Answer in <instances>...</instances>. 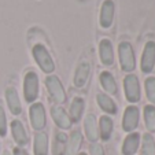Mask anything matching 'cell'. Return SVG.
I'll return each mask as SVG.
<instances>
[{
	"label": "cell",
	"mask_w": 155,
	"mask_h": 155,
	"mask_svg": "<svg viewBox=\"0 0 155 155\" xmlns=\"http://www.w3.org/2000/svg\"><path fill=\"white\" fill-rule=\"evenodd\" d=\"M118 54H120V63H121V69L124 71H130L135 70L136 68V59H135V52L132 48L130 43L128 41H122L118 45Z\"/></svg>",
	"instance_id": "1"
},
{
	"label": "cell",
	"mask_w": 155,
	"mask_h": 155,
	"mask_svg": "<svg viewBox=\"0 0 155 155\" xmlns=\"http://www.w3.org/2000/svg\"><path fill=\"white\" fill-rule=\"evenodd\" d=\"M32 52H33V58L36 59L37 64L40 66V69L44 73H52L55 70V63H54L50 52H48L47 48L44 45H40V44L35 45Z\"/></svg>",
	"instance_id": "2"
},
{
	"label": "cell",
	"mask_w": 155,
	"mask_h": 155,
	"mask_svg": "<svg viewBox=\"0 0 155 155\" xmlns=\"http://www.w3.org/2000/svg\"><path fill=\"white\" fill-rule=\"evenodd\" d=\"M24 95L28 103H32L38 96V77L35 71H28L24 80Z\"/></svg>",
	"instance_id": "3"
},
{
	"label": "cell",
	"mask_w": 155,
	"mask_h": 155,
	"mask_svg": "<svg viewBox=\"0 0 155 155\" xmlns=\"http://www.w3.org/2000/svg\"><path fill=\"white\" fill-rule=\"evenodd\" d=\"M124 88H125V96L128 102L136 103L140 100V84L135 74H128L124 80Z\"/></svg>",
	"instance_id": "4"
},
{
	"label": "cell",
	"mask_w": 155,
	"mask_h": 155,
	"mask_svg": "<svg viewBox=\"0 0 155 155\" xmlns=\"http://www.w3.org/2000/svg\"><path fill=\"white\" fill-rule=\"evenodd\" d=\"M45 85L47 89L50 92V96L52 97V100L55 103H64L66 100V94H64L63 85L59 81V78L56 76H50L45 78Z\"/></svg>",
	"instance_id": "5"
},
{
	"label": "cell",
	"mask_w": 155,
	"mask_h": 155,
	"mask_svg": "<svg viewBox=\"0 0 155 155\" xmlns=\"http://www.w3.org/2000/svg\"><path fill=\"white\" fill-rule=\"evenodd\" d=\"M155 66V41H147L141 54V71L151 73Z\"/></svg>",
	"instance_id": "6"
},
{
	"label": "cell",
	"mask_w": 155,
	"mask_h": 155,
	"mask_svg": "<svg viewBox=\"0 0 155 155\" xmlns=\"http://www.w3.org/2000/svg\"><path fill=\"white\" fill-rule=\"evenodd\" d=\"M29 115H30L32 128L35 130H41L45 126V122H47V120H45V110H44V106L41 103H35V104L30 106Z\"/></svg>",
	"instance_id": "7"
},
{
	"label": "cell",
	"mask_w": 155,
	"mask_h": 155,
	"mask_svg": "<svg viewBox=\"0 0 155 155\" xmlns=\"http://www.w3.org/2000/svg\"><path fill=\"white\" fill-rule=\"evenodd\" d=\"M139 125V108L136 106L126 107L122 120V129L125 132H133Z\"/></svg>",
	"instance_id": "8"
},
{
	"label": "cell",
	"mask_w": 155,
	"mask_h": 155,
	"mask_svg": "<svg viewBox=\"0 0 155 155\" xmlns=\"http://www.w3.org/2000/svg\"><path fill=\"white\" fill-rule=\"evenodd\" d=\"M113 19H114V3L111 0H106L102 6V10H100V26L104 28V29L110 28L113 24Z\"/></svg>",
	"instance_id": "9"
},
{
	"label": "cell",
	"mask_w": 155,
	"mask_h": 155,
	"mask_svg": "<svg viewBox=\"0 0 155 155\" xmlns=\"http://www.w3.org/2000/svg\"><path fill=\"white\" fill-rule=\"evenodd\" d=\"M89 74H91V64L89 62L82 61L78 63L77 66L76 74H74V85L77 88H82L87 84L88 78H89Z\"/></svg>",
	"instance_id": "10"
},
{
	"label": "cell",
	"mask_w": 155,
	"mask_h": 155,
	"mask_svg": "<svg viewBox=\"0 0 155 155\" xmlns=\"http://www.w3.org/2000/svg\"><path fill=\"white\" fill-rule=\"evenodd\" d=\"M99 55L100 61L106 66H111L114 63V52H113V45L111 41L104 38L99 43Z\"/></svg>",
	"instance_id": "11"
},
{
	"label": "cell",
	"mask_w": 155,
	"mask_h": 155,
	"mask_svg": "<svg viewBox=\"0 0 155 155\" xmlns=\"http://www.w3.org/2000/svg\"><path fill=\"white\" fill-rule=\"evenodd\" d=\"M51 115H52V120L55 121V124L61 129H69L71 126V120L68 115V113L64 111V108L59 107V106H54L51 108Z\"/></svg>",
	"instance_id": "12"
},
{
	"label": "cell",
	"mask_w": 155,
	"mask_h": 155,
	"mask_svg": "<svg viewBox=\"0 0 155 155\" xmlns=\"http://www.w3.org/2000/svg\"><path fill=\"white\" fill-rule=\"evenodd\" d=\"M6 99H7V104H8L10 111L14 115H19L22 111V106H21V100L18 96V92L15 91V88L10 87L6 89Z\"/></svg>",
	"instance_id": "13"
},
{
	"label": "cell",
	"mask_w": 155,
	"mask_h": 155,
	"mask_svg": "<svg viewBox=\"0 0 155 155\" xmlns=\"http://www.w3.org/2000/svg\"><path fill=\"white\" fill-rule=\"evenodd\" d=\"M11 133H12V137H14L15 143L18 146H26L28 144V140H29L28 139V133L21 121L15 120L11 122Z\"/></svg>",
	"instance_id": "14"
},
{
	"label": "cell",
	"mask_w": 155,
	"mask_h": 155,
	"mask_svg": "<svg viewBox=\"0 0 155 155\" xmlns=\"http://www.w3.org/2000/svg\"><path fill=\"white\" fill-rule=\"evenodd\" d=\"M82 146V135L80 130H74L70 135L66 144V152L64 155H77L78 154V150Z\"/></svg>",
	"instance_id": "15"
},
{
	"label": "cell",
	"mask_w": 155,
	"mask_h": 155,
	"mask_svg": "<svg viewBox=\"0 0 155 155\" xmlns=\"http://www.w3.org/2000/svg\"><path fill=\"white\" fill-rule=\"evenodd\" d=\"M140 144V135L139 133H129L126 139L124 140L122 146V154L124 155H133L136 154Z\"/></svg>",
	"instance_id": "16"
},
{
	"label": "cell",
	"mask_w": 155,
	"mask_h": 155,
	"mask_svg": "<svg viewBox=\"0 0 155 155\" xmlns=\"http://www.w3.org/2000/svg\"><path fill=\"white\" fill-rule=\"evenodd\" d=\"M84 128H85V133L89 141L95 143L99 139V130H97V124H96V118L92 114H88L85 117V122H84Z\"/></svg>",
	"instance_id": "17"
},
{
	"label": "cell",
	"mask_w": 155,
	"mask_h": 155,
	"mask_svg": "<svg viewBox=\"0 0 155 155\" xmlns=\"http://www.w3.org/2000/svg\"><path fill=\"white\" fill-rule=\"evenodd\" d=\"M33 151L35 155H48V137L44 132H38L35 136Z\"/></svg>",
	"instance_id": "18"
},
{
	"label": "cell",
	"mask_w": 155,
	"mask_h": 155,
	"mask_svg": "<svg viewBox=\"0 0 155 155\" xmlns=\"http://www.w3.org/2000/svg\"><path fill=\"white\" fill-rule=\"evenodd\" d=\"M97 104L102 108L103 111L108 113V114H115L117 113V104L114 103V100L110 96H107L106 94H97L96 96Z\"/></svg>",
	"instance_id": "19"
},
{
	"label": "cell",
	"mask_w": 155,
	"mask_h": 155,
	"mask_svg": "<svg viewBox=\"0 0 155 155\" xmlns=\"http://www.w3.org/2000/svg\"><path fill=\"white\" fill-rule=\"evenodd\" d=\"M100 84L104 88L106 92H108V94H111V95L117 94V82H115L111 73H108V71L100 73Z\"/></svg>",
	"instance_id": "20"
},
{
	"label": "cell",
	"mask_w": 155,
	"mask_h": 155,
	"mask_svg": "<svg viewBox=\"0 0 155 155\" xmlns=\"http://www.w3.org/2000/svg\"><path fill=\"white\" fill-rule=\"evenodd\" d=\"M68 144V136L63 132H56L54 139V155H64Z\"/></svg>",
	"instance_id": "21"
},
{
	"label": "cell",
	"mask_w": 155,
	"mask_h": 155,
	"mask_svg": "<svg viewBox=\"0 0 155 155\" xmlns=\"http://www.w3.org/2000/svg\"><path fill=\"white\" fill-rule=\"evenodd\" d=\"M100 137H102V140H108L110 139V136H111L113 133V121L110 117H107V115H103V117H100Z\"/></svg>",
	"instance_id": "22"
},
{
	"label": "cell",
	"mask_w": 155,
	"mask_h": 155,
	"mask_svg": "<svg viewBox=\"0 0 155 155\" xmlns=\"http://www.w3.org/2000/svg\"><path fill=\"white\" fill-rule=\"evenodd\" d=\"M84 113V100L81 97H76L70 106V120L73 122H78Z\"/></svg>",
	"instance_id": "23"
},
{
	"label": "cell",
	"mask_w": 155,
	"mask_h": 155,
	"mask_svg": "<svg viewBox=\"0 0 155 155\" xmlns=\"http://www.w3.org/2000/svg\"><path fill=\"white\" fill-rule=\"evenodd\" d=\"M144 122L150 133L155 132V106L147 104L144 107Z\"/></svg>",
	"instance_id": "24"
},
{
	"label": "cell",
	"mask_w": 155,
	"mask_h": 155,
	"mask_svg": "<svg viewBox=\"0 0 155 155\" xmlns=\"http://www.w3.org/2000/svg\"><path fill=\"white\" fill-rule=\"evenodd\" d=\"M141 154L143 155H155V140L150 133H146V135L143 136Z\"/></svg>",
	"instance_id": "25"
},
{
	"label": "cell",
	"mask_w": 155,
	"mask_h": 155,
	"mask_svg": "<svg viewBox=\"0 0 155 155\" xmlns=\"http://www.w3.org/2000/svg\"><path fill=\"white\" fill-rule=\"evenodd\" d=\"M146 94L152 106H155V77H148L146 80Z\"/></svg>",
	"instance_id": "26"
},
{
	"label": "cell",
	"mask_w": 155,
	"mask_h": 155,
	"mask_svg": "<svg viewBox=\"0 0 155 155\" xmlns=\"http://www.w3.org/2000/svg\"><path fill=\"white\" fill-rule=\"evenodd\" d=\"M7 133V120L3 107L0 106V136H6Z\"/></svg>",
	"instance_id": "27"
},
{
	"label": "cell",
	"mask_w": 155,
	"mask_h": 155,
	"mask_svg": "<svg viewBox=\"0 0 155 155\" xmlns=\"http://www.w3.org/2000/svg\"><path fill=\"white\" fill-rule=\"evenodd\" d=\"M91 155H104V151H103L102 146H99V144H92L91 146Z\"/></svg>",
	"instance_id": "28"
},
{
	"label": "cell",
	"mask_w": 155,
	"mask_h": 155,
	"mask_svg": "<svg viewBox=\"0 0 155 155\" xmlns=\"http://www.w3.org/2000/svg\"><path fill=\"white\" fill-rule=\"evenodd\" d=\"M14 155H29L24 148H21V147H15L14 148Z\"/></svg>",
	"instance_id": "29"
},
{
	"label": "cell",
	"mask_w": 155,
	"mask_h": 155,
	"mask_svg": "<svg viewBox=\"0 0 155 155\" xmlns=\"http://www.w3.org/2000/svg\"><path fill=\"white\" fill-rule=\"evenodd\" d=\"M2 155H11V154H10L8 151H4V152H3V154H2Z\"/></svg>",
	"instance_id": "30"
},
{
	"label": "cell",
	"mask_w": 155,
	"mask_h": 155,
	"mask_svg": "<svg viewBox=\"0 0 155 155\" xmlns=\"http://www.w3.org/2000/svg\"><path fill=\"white\" fill-rule=\"evenodd\" d=\"M77 155H87V154H84V152H81V154H77Z\"/></svg>",
	"instance_id": "31"
}]
</instances>
